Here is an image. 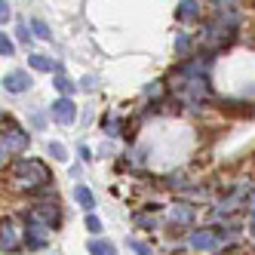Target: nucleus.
Instances as JSON below:
<instances>
[{
  "label": "nucleus",
  "mask_w": 255,
  "mask_h": 255,
  "mask_svg": "<svg viewBox=\"0 0 255 255\" xmlns=\"http://www.w3.org/2000/svg\"><path fill=\"white\" fill-rule=\"evenodd\" d=\"M74 200H77V203H80L86 212L96 209V197H93V191H89L86 185H77V188H74Z\"/></svg>",
  "instance_id": "nucleus-11"
},
{
  "label": "nucleus",
  "mask_w": 255,
  "mask_h": 255,
  "mask_svg": "<svg viewBox=\"0 0 255 255\" xmlns=\"http://www.w3.org/2000/svg\"><path fill=\"white\" fill-rule=\"evenodd\" d=\"M246 209H249V212H252V218H255V191H252V194H249V200H246Z\"/></svg>",
  "instance_id": "nucleus-24"
},
{
  "label": "nucleus",
  "mask_w": 255,
  "mask_h": 255,
  "mask_svg": "<svg viewBox=\"0 0 255 255\" xmlns=\"http://www.w3.org/2000/svg\"><path fill=\"white\" fill-rule=\"evenodd\" d=\"M49 234H52L49 225H43L40 218H34L31 212H25V243H28L31 249H46Z\"/></svg>",
  "instance_id": "nucleus-3"
},
{
  "label": "nucleus",
  "mask_w": 255,
  "mask_h": 255,
  "mask_svg": "<svg viewBox=\"0 0 255 255\" xmlns=\"http://www.w3.org/2000/svg\"><path fill=\"white\" fill-rule=\"evenodd\" d=\"M129 249H135L138 255H151V246H148V243H141V240H129Z\"/></svg>",
  "instance_id": "nucleus-20"
},
{
  "label": "nucleus",
  "mask_w": 255,
  "mask_h": 255,
  "mask_svg": "<svg viewBox=\"0 0 255 255\" xmlns=\"http://www.w3.org/2000/svg\"><path fill=\"white\" fill-rule=\"evenodd\" d=\"M28 144H31L28 132H22L9 117H3V138H0V151H3V157H12V154L28 151Z\"/></svg>",
  "instance_id": "nucleus-2"
},
{
  "label": "nucleus",
  "mask_w": 255,
  "mask_h": 255,
  "mask_svg": "<svg viewBox=\"0 0 255 255\" xmlns=\"http://www.w3.org/2000/svg\"><path fill=\"white\" fill-rule=\"evenodd\" d=\"M105 129H108V135H120V120H117V117H108V126H105Z\"/></svg>",
  "instance_id": "nucleus-21"
},
{
  "label": "nucleus",
  "mask_w": 255,
  "mask_h": 255,
  "mask_svg": "<svg viewBox=\"0 0 255 255\" xmlns=\"http://www.w3.org/2000/svg\"><path fill=\"white\" fill-rule=\"evenodd\" d=\"M28 37H31L28 28H25V25H19V40H28Z\"/></svg>",
  "instance_id": "nucleus-25"
},
{
  "label": "nucleus",
  "mask_w": 255,
  "mask_h": 255,
  "mask_svg": "<svg viewBox=\"0 0 255 255\" xmlns=\"http://www.w3.org/2000/svg\"><path fill=\"white\" fill-rule=\"evenodd\" d=\"M56 89H59L62 96H68V99H71V93H74V83H71L65 74H59V77H56Z\"/></svg>",
  "instance_id": "nucleus-15"
},
{
  "label": "nucleus",
  "mask_w": 255,
  "mask_h": 255,
  "mask_svg": "<svg viewBox=\"0 0 255 255\" xmlns=\"http://www.w3.org/2000/svg\"><path fill=\"white\" fill-rule=\"evenodd\" d=\"M132 222H135L138 228H148V231H154V228H157V218H148V215H141V212L132 218Z\"/></svg>",
  "instance_id": "nucleus-16"
},
{
  "label": "nucleus",
  "mask_w": 255,
  "mask_h": 255,
  "mask_svg": "<svg viewBox=\"0 0 255 255\" xmlns=\"http://www.w3.org/2000/svg\"><path fill=\"white\" fill-rule=\"evenodd\" d=\"M86 252H89V255H117V246H114L111 240H89Z\"/></svg>",
  "instance_id": "nucleus-12"
},
{
  "label": "nucleus",
  "mask_w": 255,
  "mask_h": 255,
  "mask_svg": "<svg viewBox=\"0 0 255 255\" xmlns=\"http://www.w3.org/2000/svg\"><path fill=\"white\" fill-rule=\"evenodd\" d=\"M191 246L200 249V252H218V249L225 246V240H222V234H218V231L206 228V231H194L191 234Z\"/></svg>",
  "instance_id": "nucleus-4"
},
{
  "label": "nucleus",
  "mask_w": 255,
  "mask_h": 255,
  "mask_svg": "<svg viewBox=\"0 0 255 255\" xmlns=\"http://www.w3.org/2000/svg\"><path fill=\"white\" fill-rule=\"evenodd\" d=\"M200 15H203V9H200V0H181V3L175 6V19H178L181 25L200 22Z\"/></svg>",
  "instance_id": "nucleus-7"
},
{
  "label": "nucleus",
  "mask_w": 255,
  "mask_h": 255,
  "mask_svg": "<svg viewBox=\"0 0 255 255\" xmlns=\"http://www.w3.org/2000/svg\"><path fill=\"white\" fill-rule=\"evenodd\" d=\"M0 52H3V59L6 56H12V52H15V43L6 37V34H3V37H0Z\"/></svg>",
  "instance_id": "nucleus-18"
},
{
  "label": "nucleus",
  "mask_w": 255,
  "mask_h": 255,
  "mask_svg": "<svg viewBox=\"0 0 255 255\" xmlns=\"http://www.w3.org/2000/svg\"><path fill=\"white\" fill-rule=\"evenodd\" d=\"M0 249H3V255L19 249V231L9 218H3V225H0Z\"/></svg>",
  "instance_id": "nucleus-8"
},
{
  "label": "nucleus",
  "mask_w": 255,
  "mask_h": 255,
  "mask_svg": "<svg viewBox=\"0 0 255 255\" xmlns=\"http://www.w3.org/2000/svg\"><path fill=\"white\" fill-rule=\"evenodd\" d=\"M31 31L37 34L40 40H52V34H49V25H46L43 19H31Z\"/></svg>",
  "instance_id": "nucleus-14"
},
{
  "label": "nucleus",
  "mask_w": 255,
  "mask_h": 255,
  "mask_svg": "<svg viewBox=\"0 0 255 255\" xmlns=\"http://www.w3.org/2000/svg\"><path fill=\"white\" fill-rule=\"evenodd\" d=\"M49 154L56 157V160H65V148H62L59 141H52V144H49Z\"/></svg>",
  "instance_id": "nucleus-22"
},
{
  "label": "nucleus",
  "mask_w": 255,
  "mask_h": 255,
  "mask_svg": "<svg viewBox=\"0 0 255 255\" xmlns=\"http://www.w3.org/2000/svg\"><path fill=\"white\" fill-rule=\"evenodd\" d=\"M169 222L172 225H191L194 222V206L191 203H178L169 209Z\"/></svg>",
  "instance_id": "nucleus-10"
},
{
  "label": "nucleus",
  "mask_w": 255,
  "mask_h": 255,
  "mask_svg": "<svg viewBox=\"0 0 255 255\" xmlns=\"http://www.w3.org/2000/svg\"><path fill=\"white\" fill-rule=\"evenodd\" d=\"M86 231H89V234H102V222H99L93 212L86 215Z\"/></svg>",
  "instance_id": "nucleus-17"
},
{
  "label": "nucleus",
  "mask_w": 255,
  "mask_h": 255,
  "mask_svg": "<svg viewBox=\"0 0 255 255\" xmlns=\"http://www.w3.org/2000/svg\"><path fill=\"white\" fill-rule=\"evenodd\" d=\"M31 68L34 71H43V74H52V71H59V74H62V65L49 62L46 56H31Z\"/></svg>",
  "instance_id": "nucleus-13"
},
{
  "label": "nucleus",
  "mask_w": 255,
  "mask_h": 255,
  "mask_svg": "<svg viewBox=\"0 0 255 255\" xmlns=\"http://www.w3.org/2000/svg\"><path fill=\"white\" fill-rule=\"evenodd\" d=\"M0 19H3V22L9 19V3H6V0H3V3H0Z\"/></svg>",
  "instance_id": "nucleus-23"
},
{
  "label": "nucleus",
  "mask_w": 255,
  "mask_h": 255,
  "mask_svg": "<svg viewBox=\"0 0 255 255\" xmlns=\"http://www.w3.org/2000/svg\"><path fill=\"white\" fill-rule=\"evenodd\" d=\"M74 117H77V108H74V102H71L68 96L52 102V120H56V123L68 126V123H74Z\"/></svg>",
  "instance_id": "nucleus-5"
},
{
  "label": "nucleus",
  "mask_w": 255,
  "mask_h": 255,
  "mask_svg": "<svg viewBox=\"0 0 255 255\" xmlns=\"http://www.w3.org/2000/svg\"><path fill=\"white\" fill-rule=\"evenodd\" d=\"M31 74L28 71H9V74H3V89L6 93H28L31 89Z\"/></svg>",
  "instance_id": "nucleus-6"
},
{
  "label": "nucleus",
  "mask_w": 255,
  "mask_h": 255,
  "mask_svg": "<svg viewBox=\"0 0 255 255\" xmlns=\"http://www.w3.org/2000/svg\"><path fill=\"white\" fill-rule=\"evenodd\" d=\"M9 172H12V178L19 181L22 188H28V191L49 188V181H52L49 166H46L43 160H34V157H19V160L9 166Z\"/></svg>",
  "instance_id": "nucleus-1"
},
{
  "label": "nucleus",
  "mask_w": 255,
  "mask_h": 255,
  "mask_svg": "<svg viewBox=\"0 0 255 255\" xmlns=\"http://www.w3.org/2000/svg\"><path fill=\"white\" fill-rule=\"evenodd\" d=\"M31 215H34V218H40V222L49 225V228H56V225L62 222V212H59L56 203H37V206L31 209Z\"/></svg>",
  "instance_id": "nucleus-9"
},
{
  "label": "nucleus",
  "mask_w": 255,
  "mask_h": 255,
  "mask_svg": "<svg viewBox=\"0 0 255 255\" xmlns=\"http://www.w3.org/2000/svg\"><path fill=\"white\" fill-rule=\"evenodd\" d=\"M175 49L181 52V56H188V49H191V37H188V34H181V37L175 40Z\"/></svg>",
  "instance_id": "nucleus-19"
}]
</instances>
